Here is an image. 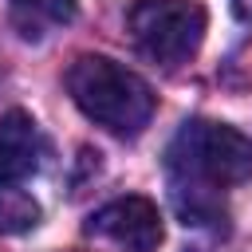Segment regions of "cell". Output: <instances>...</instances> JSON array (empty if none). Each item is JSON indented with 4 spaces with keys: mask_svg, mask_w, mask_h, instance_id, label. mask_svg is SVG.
I'll use <instances>...</instances> for the list:
<instances>
[{
    "mask_svg": "<svg viewBox=\"0 0 252 252\" xmlns=\"http://www.w3.org/2000/svg\"><path fill=\"white\" fill-rule=\"evenodd\" d=\"M67 94L94 126L118 138L142 134L158 106L150 83L110 55H79L67 71Z\"/></svg>",
    "mask_w": 252,
    "mask_h": 252,
    "instance_id": "cell-1",
    "label": "cell"
},
{
    "mask_svg": "<svg viewBox=\"0 0 252 252\" xmlns=\"http://www.w3.org/2000/svg\"><path fill=\"white\" fill-rule=\"evenodd\" d=\"M169 173L181 193H213L252 181V138L213 118H189L169 142Z\"/></svg>",
    "mask_w": 252,
    "mask_h": 252,
    "instance_id": "cell-2",
    "label": "cell"
},
{
    "mask_svg": "<svg viewBox=\"0 0 252 252\" xmlns=\"http://www.w3.org/2000/svg\"><path fill=\"white\" fill-rule=\"evenodd\" d=\"M126 28L142 55L177 67L189 55H197L209 28V12L201 0H134Z\"/></svg>",
    "mask_w": 252,
    "mask_h": 252,
    "instance_id": "cell-3",
    "label": "cell"
},
{
    "mask_svg": "<svg viewBox=\"0 0 252 252\" xmlns=\"http://www.w3.org/2000/svg\"><path fill=\"white\" fill-rule=\"evenodd\" d=\"M87 232L114 240L122 252H158L165 224H161V213L150 197L130 193V197H118V201L102 205L98 213H91Z\"/></svg>",
    "mask_w": 252,
    "mask_h": 252,
    "instance_id": "cell-4",
    "label": "cell"
},
{
    "mask_svg": "<svg viewBox=\"0 0 252 252\" xmlns=\"http://www.w3.org/2000/svg\"><path fill=\"white\" fill-rule=\"evenodd\" d=\"M39 158H43L39 126L24 110L4 114L0 118V181L20 185L24 177H32L39 169Z\"/></svg>",
    "mask_w": 252,
    "mask_h": 252,
    "instance_id": "cell-5",
    "label": "cell"
},
{
    "mask_svg": "<svg viewBox=\"0 0 252 252\" xmlns=\"http://www.w3.org/2000/svg\"><path fill=\"white\" fill-rule=\"evenodd\" d=\"M79 12L75 0H12V24L20 28L24 39H39L51 28L71 24Z\"/></svg>",
    "mask_w": 252,
    "mask_h": 252,
    "instance_id": "cell-6",
    "label": "cell"
},
{
    "mask_svg": "<svg viewBox=\"0 0 252 252\" xmlns=\"http://www.w3.org/2000/svg\"><path fill=\"white\" fill-rule=\"evenodd\" d=\"M39 224V201L12 185V181H0V232H28Z\"/></svg>",
    "mask_w": 252,
    "mask_h": 252,
    "instance_id": "cell-7",
    "label": "cell"
},
{
    "mask_svg": "<svg viewBox=\"0 0 252 252\" xmlns=\"http://www.w3.org/2000/svg\"><path fill=\"white\" fill-rule=\"evenodd\" d=\"M232 12H236L244 24H252V0H232Z\"/></svg>",
    "mask_w": 252,
    "mask_h": 252,
    "instance_id": "cell-8",
    "label": "cell"
}]
</instances>
